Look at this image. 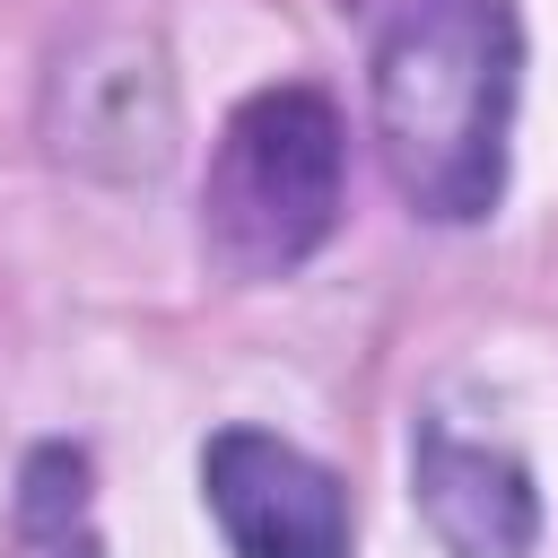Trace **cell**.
I'll list each match as a JSON object with an SVG mask.
<instances>
[{"mask_svg": "<svg viewBox=\"0 0 558 558\" xmlns=\"http://www.w3.org/2000/svg\"><path fill=\"white\" fill-rule=\"evenodd\" d=\"M366 35L375 148L418 218H488L514 122V0H340Z\"/></svg>", "mask_w": 558, "mask_h": 558, "instance_id": "cell-1", "label": "cell"}, {"mask_svg": "<svg viewBox=\"0 0 558 558\" xmlns=\"http://www.w3.org/2000/svg\"><path fill=\"white\" fill-rule=\"evenodd\" d=\"M340 113L323 87H262L227 113L201 174V235L235 279L296 270L340 218Z\"/></svg>", "mask_w": 558, "mask_h": 558, "instance_id": "cell-2", "label": "cell"}, {"mask_svg": "<svg viewBox=\"0 0 558 558\" xmlns=\"http://www.w3.org/2000/svg\"><path fill=\"white\" fill-rule=\"evenodd\" d=\"M201 488L235 558H349V488L288 436L218 427L201 453Z\"/></svg>", "mask_w": 558, "mask_h": 558, "instance_id": "cell-3", "label": "cell"}, {"mask_svg": "<svg viewBox=\"0 0 558 558\" xmlns=\"http://www.w3.org/2000/svg\"><path fill=\"white\" fill-rule=\"evenodd\" d=\"M410 480H418V514L427 532L453 549V558H523L532 532H541V497L523 480L514 453H488V445H462L453 427H418L410 445Z\"/></svg>", "mask_w": 558, "mask_h": 558, "instance_id": "cell-4", "label": "cell"}]
</instances>
